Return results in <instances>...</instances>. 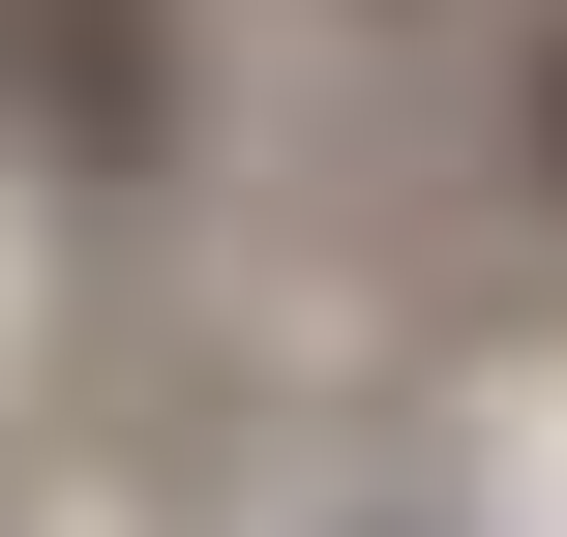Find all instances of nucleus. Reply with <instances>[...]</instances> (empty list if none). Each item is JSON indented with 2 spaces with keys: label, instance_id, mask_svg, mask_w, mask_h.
I'll return each instance as SVG.
<instances>
[{
  "label": "nucleus",
  "instance_id": "obj_1",
  "mask_svg": "<svg viewBox=\"0 0 567 537\" xmlns=\"http://www.w3.org/2000/svg\"><path fill=\"white\" fill-rule=\"evenodd\" d=\"M508 149H538V179H567V30H538V60H508Z\"/></svg>",
  "mask_w": 567,
  "mask_h": 537
}]
</instances>
